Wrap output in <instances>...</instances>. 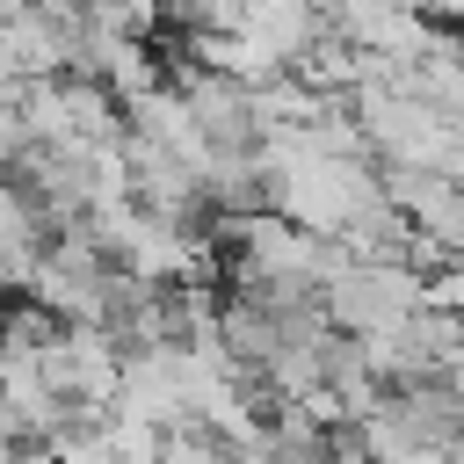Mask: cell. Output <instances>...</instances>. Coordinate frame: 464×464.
<instances>
[{"label": "cell", "instance_id": "6da1fadb", "mask_svg": "<svg viewBox=\"0 0 464 464\" xmlns=\"http://www.w3.org/2000/svg\"><path fill=\"white\" fill-rule=\"evenodd\" d=\"M319 312L334 334L362 341V334H399L413 312H420V276L399 268V261H341L319 290Z\"/></svg>", "mask_w": 464, "mask_h": 464}, {"label": "cell", "instance_id": "7a4b0ae2", "mask_svg": "<svg viewBox=\"0 0 464 464\" xmlns=\"http://www.w3.org/2000/svg\"><path fill=\"white\" fill-rule=\"evenodd\" d=\"M174 87H181V102H188V116H196V130H203L210 152H225V160H254L261 152V116H254V94L239 80L174 65Z\"/></svg>", "mask_w": 464, "mask_h": 464}, {"label": "cell", "instance_id": "3957f363", "mask_svg": "<svg viewBox=\"0 0 464 464\" xmlns=\"http://www.w3.org/2000/svg\"><path fill=\"white\" fill-rule=\"evenodd\" d=\"M232 36H246L276 72H297V58L326 36V7H312V0H261V7H239Z\"/></svg>", "mask_w": 464, "mask_h": 464}, {"label": "cell", "instance_id": "277c9868", "mask_svg": "<svg viewBox=\"0 0 464 464\" xmlns=\"http://www.w3.org/2000/svg\"><path fill=\"white\" fill-rule=\"evenodd\" d=\"M94 435L109 442V457H116V464H160V457H167V435H160L152 420L123 413V406H109V413L94 420Z\"/></svg>", "mask_w": 464, "mask_h": 464}, {"label": "cell", "instance_id": "5b68a950", "mask_svg": "<svg viewBox=\"0 0 464 464\" xmlns=\"http://www.w3.org/2000/svg\"><path fill=\"white\" fill-rule=\"evenodd\" d=\"M420 312H442V319H457V326H464V276H457V268L428 276V283H420Z\"/></svg>", "mask_w": 464, "mask_h": 464}, {"label": "cell", "instance_id": "8992f818", "mask_svg": "<svg viewBox=\"0 0 464 464\" xmlns=\"http://www.w3.org/2000/svg\"><path fill=\"white\" fill-rule=\"evenodd\" d=\"M22 450H29V435H22V420L0 406V464H22Z\"/></svg>", "mask_w": 464, "mask_h": 464}, {"label": "cell", "instance_id": "52a82bcc", "mask_svg": "<svg viewBox=\"0 0 464 464\" xmlns=\"http://www.w3.org/2000/svg\"><path fill=\"white\" fill-rule=\"evenodd\" d=\"M7 304H14V297H7V290H0V319H7Z\"/></svg>", "mask_w": 464, "mask_h": 464}]
</instances>
